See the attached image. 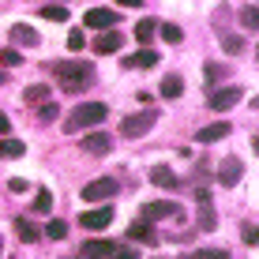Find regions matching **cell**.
Returning a JSON list of instances; mask_svg holds the SVG:
<instances>
[{
    "instance_id": "cell-11",
    "label": "cell",
    "mask_w": 259,
    "mask_h": 259,
    "mask_svg": "<svg viewBox=\"0 0 259 259\" xmlns=\"http://www.w3.org/2000/svg\"><path fill=\"white\" fill-rule=\"evenodd\" d=\"M12 41H15V46H26V49H34V46L41 41V34L34 30V26H26V23H15V26H12Z\"/></svg>"
},
{
    "instance_id": "cell-26",
    "label": "cell",
    "mask_w": 259,
    "mask_h": 259,
    "mask_svg": "<svg viewBox=\"0 0 259 259\" xmlns=\"http://www.w3.org/2000/svg\"><path fill=\"white\" fill-rule=\"evenodd\" d=\"M23 98H26V102H30V105H41V102H46V98H49V87H41V83H38V87H30V91H26Z\"/></svg>"
},
{
    "instance_id": "cell-22",
    "label": "cell",
    "mask_w": 259,
    "mask_h": 259,
    "mask_svg": "<svg viewBox=\"0 0 259 259\" xmlns=\"http://www.w3.org/2000/svg\"><path fill=\"white\" fill-rule=\"evenodd\" d=\"M154 34H158V23H154V19H139V23H136V38L143 41V46H147Z\"/></svg>"
},
{
    "instance_id": "cell-25",
    "label": "cell",
    "mask_w": 259,
    "mask_h": 259,
    "mask_svg": "<svg viewBox=\"0 0 259 259\" xmlns=\"http://www.w3.org/2000/svg\"><path fill=\"white\" fill-rule=\"evenodd\" d=\"M49 207H53V192H49V188H38V195H34V210L46 214Z\"/></svg>"
},
{
    "instance_id": "cell-6",
    "label": "cell",
    "mask_w": 259,
    "mask_h": 259,
    "mask_svg": "<svg viewBox=\"0 0 259 259\" xmlns=\"http://www.w3.org/2000/svg\"><path fill=\"white\" fill-rule=\"evenodd\" d=\"M83 26L87 30H109V26H117V12L113 8H91L83 15Z\"/></svg>"
},
{
    "instance_id": "cell-36",
    "label": "cell",
    "mask_w": 259,
    "mask_h": 259,
    "mask_svg": "<svg viewBox=\"0 0 259 259\" xmlns=\"http://www.w3.org/2000/svg\"><path fill=\"white\" fill-rule=\"evenodd\" d=\"M0 136H12V120L8 117H0Z\"/></svg>"
},
{
    "instance_id": "cell-23",
    "label": "cell",
    "mask_w": 259,
    "mask_h": 259,
    "mask_svg": "<svg viewBox=\"0 0 259 259\" xmlns=\"http://www.w3.org/2000/svg\"><path fill=\"white\" fill-rule=\"evenodd\" d=\"M41 19H49V23H64V19H68V8H64V4H46V8H41Z\"/></svg>"
},
{
    "instance_id": "cell-19",
    "label": "cell",
    "mask_w": 259,
    "mask_h": 259,
    "mask_svg": "<svg viewBox=\"0 0 259 259\" xmlns=\"http://www.w3.org/2000/svg\"><path fill=\"white\" fill-rule=\"evenodd\" d=\"M23 154H26L23 139H12V136L0 139V158H23Z\"/></svg>"
},
{
    "instance_id": "cell-5",
    "label": "cell",
    "mask_w": 259,
    "mask_h": 259,
    "mask_svg": "<svg viewBox=\"0 0 259 259\" xmlns=\"http://www.w3.org/2000/svg\"><path fill=\"white\" fill-rule=\"evenodd\" d=\"M240 102V87H214L210 98H207V105L214 113H222V109H233V105Z\"/></svg>"
},
{
    "instance_id": "cell-7",
    "label": "cell",
    "mask_w": 259,
    "mask_h": 259,
    "mask_svg": "<svg viewBox=\"0 0 259 259\" xmlns=\"http://www.w3.org/2000/svg\"><path fill=\"white\" fill-rule=\"evenodd\" d=\"M113 207H98V210H83L79 214V222H83V229H105V226H113Z\"/></svg>"
},
{
    "instance_id": "cell-9",
    "label": "cell",
    "mask_w": 259,
    "mask_h": 259,
    "mask_svg": "<svg viewBox=\"0 0 259 259\" xmlns=\"http://www.w3.org/2000/svg\"><path fill=\"white\" fill-rule=\"evenodd\" d=\"M229 132H233V124H229V120L207 124V128H199V132H195V143H203V147H207V143H218V139H226Z\"/></svg>"
},
{
    "instance_id": "cell-8",
    "label": "cell",
    "mask_w": 259,
    "mask_h": 259,
    "mask_svg": "<svg viewBox=\"0 0 259 259\" xmlns=\"http://www.w3.org/2000/svg\"><path fill=\"white\" fill-rule=\"evenodd\" d=\"M139 214H143V222H162V218H173V214H177V203H165V199H158V203H143Z\"/></svg>"
},
{
    "instance_id": "cell-16",
    "label": "cell",
    "mask_w": 259,
    "mask_h": 259,
    "mask_svg": "<svg viewBox=\"0 0 259 259\" xmlns=\"http://www.w3.org/2000/svg\"><path fill=\"white\" fill-rule=\"evenodd\" d=\"M128 240H143V244H154V229H150V222H132V229H128Z\"/></svg>"
},
{
    "instance_id": "cell-28",
    "label": "cell",
    "mask_w": 259,
    "mask_h": 259,
    "mask_svg": "<svg viewBox=\"0 0 259 259\" xmlns=\"http://www.w3.org/2000/svg\"><path fill=\"white\" fill-rule=\"evenodd\" d=\"M184 259H229V255L222 252V248H203V252H188Z\"/></svg>"
},
{
    "instance_id": "cell-34",
    "label": "cell",
    "mask_w": 259,
    "mask_h": 259,
    "mask_svg": "<svg viewBox=\"0 0 259 259\" xmlns=\"http://www.w3.org/2000/svg\"><path fill=\"white\" fill-rule=\"evenodd\" d=\"M38 113H41V120H57V105H53V102H49V105H41Z\"/></svg>"
},
{
    "instance_id": "cell-32",
    "label": "cell",
    "mask_w": 259,
    "mask_h": 259,
    "mask_svg": "<svg viewBox=\"0 0 259 259\" xmlns=\"http://www.w3.org/2000/svg\"><path fill=\"white\" fill-rule=\"evenodd\" d=\"M240 19H244V26H248V30H255V8H244V12H240Z\"/></svg>"
},
{
    "instance_id": "cell-29",
    "label": "cell",
    "mask_w": 259,
    "mask_h": 259,
    "mask_svg": "<svg viewBox=\"0 0 259 259\" xmlns=\"http://www.w3.org/2000/svg\"><path fill=\"white\" fill-rule=\"evenodd\" d=\"M0 64H4V68H19V64H23L19 49H4V53H0Z\"/></svg>"
},
{
    "instance_id": "cell-2",
    "label": "cell",
    "mask_w": 259,
    "mask_h": 259,
    "mask_svg": "<svg viewBox=\"0 0 259 259\" xmlns=\"http://www.w3.org/2000/svg\"><path fill=\"white\" fill-rule=\"evenodd\" d=\"M53 75L60 79V87H64L68 94H75L79 87H83V79H91V64H87V60H60V64L53 68Z\"/></svg>"
},
{
    "instance_id": "cell-24",
    "label": "cell",
    "mask_w": 259,
    "mask_h": 259,
    "mask_svg": "<svg viewBox=\"0 0 259 259\" xmlns=\"http://www.w3.org/2000/svg\"><path fill=\"white\" fill-rule=\"evenodd\" d=\"M41 233H46L49 240H64V237H68V226H64V222H60V218H53L49 226L41 229Z\"/></svg>"
},
{
    "instance_id": "cell-10",
    "label": "cell",
    "mask_w": 259,
    "mask_h": 259,
    "mask_svg": "<svg viewBox=\"0 0 259 259\" xmlns=\"http://www.w3.org/2000/svg\"><path fill=\"white\" fill-rule=\"evenodd\" d=\"M240 173H244V165H240V158H226L218 169V181L226 184V188H233V184H240Z\"/></svg>"
},
{
    "instance_id": "cell-14",
    "label": "cell",
    "mask_w": 259,
    "mask_h": 259,
    "mask_svg": "<svg viewBox=\"0 0 259 259\" xmlns=\"http://www.w3.org/2000/svg\"><path fill=\"white\" fill-rule=\"evenodd\" d=\"M113 139L105 136V132H94V136H83V150H91V154H109Z\"/></svg>"
},
{
    "instance_id": "cell-4",
    "label": "cell",
    "mask_w": 259,
    "mask_h": 259,
    "mask_svg": "<svg viewBox=\"0 0 259 259\" xmlns=\"http://www.w3.org/2000/svg\"><path fill=\"white\" fill-rule=\"evenodd\" d=\"M117 195V181L113 177H98V181L83 184V203H102V199H113Z\"/></svg>"
},
{
    "instance_id": "cell-30",
    "label": "cell",
    "mask_w": 259,
    "mask_h": 259,
    "mask_svg": "<svg viewBox=\"0 0 259 259\" xmlns=\"http://www.w3.org/2000/svg\"><path fill=\"white\" fill-rule=\"evenodd\" d=\"M83 46H87V34H83V30H71V34H68V49H71V53H79Z\"/></svg>"
},
{
    "instance_id": "cell-37",
    "label": "cell",
    "mask_w": 259,
    "mask_h": 259,
    "mask_svg": "<svg viewBox=\"0 0 259 259\" xmlns=\"http://www.w3.org/2000/svg\"><path fill=\"white\" fill-rule=\"evenodd\" d=\"M120 4H124V8H139L143 0H120Z\"/></svg>"
},
{
    "instance_id": "cell-3",
    "label": "cell",
    "mask_w": 259,
    "mask_h": 259,
    "mask_svg": "<svg viewBox=\"0 0 259 259\" xmlns=\"http://www.w3.org/2000/svg\"><path fill=\"white\" fill-rule=\"evenodd\" d=\"M154 113H136V117H124L120 120V136L124 139H139V136H147L150 128H154Z\"/></svg>"
},
{
    "instance_id": "cell-31",
    "label": "cell",
    "mask_w": 259,
    "mask_h": 259,
    "mask_svg": "<svg viewBox=\"0 0 259 259\" xmlns=\"http://www.w3.org/2000/svg\"><path fill=\"white\" fill-rule=\"evenodd\" d=\"M26 188H30V181H23V177H12V181H8V192H15V195L26 192Z\"/></svg>"
},
{
    "instance_id": "cell-13",
    "label": "cell",
    "mask_w": 259,
    "mask_h": 259,
    "mask_svg": "<svg viewBox=\"0 0 259 259\" xmlns=\"http://www.w3.org/2000/svg\"><path fill=\"white\" fill-rule=\"evenodd\" d=\"M113 252H117L113 240H87V244H83V255L87 259H109Z\"/></svg>"
},
{
    "instance_id": "cell-1",
    "label": "cell",
    "mask_w": 259,
    "mask_h": 259,
    "mask_svg": "<svg viewBox=\"0 0 259 259\" xmlns=\"http://www.w3.org/2000/svg\"><path fill=\"white\" fill-rule=\"evenodd\" d=\"M105 117H109V109H105L102 102H83V105H75V109L68 113V120L60 124V128H64L68 136H75V132H83V128H94V124H102Z\"/></svg>"
},
{
    "instance_id": "cell-33",
    "label": "cell",
    "mask_w": 259,
    "mask_h": 259,
    "mask_svg": "<svg viewBox=\"0 0 259 259\" xmlns=\"http://www.w3.org/2000/svg\"><path fill=\"white\" fill-rule=\"evenodd\" d=\"M222 46H226L229 53H240V46H244V41H240L237 34H233V38H229V34H226V38H222Z\"/></svg>"
},
{
    "instance_id": "cell-15",
    "label": "cell",
    "mask_w": 259,
    "mask_h": 259,
    "mask_svg": "<svg viewBox=\"0 0 259 259\" xmlns=\"http://www.w3.org/2000/svg\"><path fill=\"white\" fill-rule=\"evenodd\" d=\"M150 184H158V188H177V177L169 165H154L150 169Z\"/></svg>"
},
{
    "instance_id": "cell-17",
    "label": "cell",
    "mask_w": 259,
    "mask_h": 259,
    "mask_svg": "<svg viewBox=\"0 0 259 259\" xmlns=\"http://www.w3.org/2000/svg\"><path fill=\"white\" fill-rule=\"evenodd\" d=\"M15 233H19L23 244H34V240L41 237V229L34 226V222H26V218H15Z\"/></svg>"
},
{
    "instance_id": "cell-18",
    "label": "cell",
    "mask_w": 259,
    "mask_h": 259,
    "mask_svg": "<svg viewBox=\"0 0 259 259\" xmlns=\"http://www.w3.org/2000/svg\"><path fill=\"white\" fill-rule=\"evenodd\" d=\"M158 64V53L154 49H139V53H132L128 57V68H154Z\"/></svg>"
},
{
    "instance_id": "cell-21",
    "label": "cell",
    "mask_w": 259,
    "mask_h": 259,
    "mask_svg": "<svg viewBox=\"0 0 259 259\" xmlns=\"http://www.w3.org/2000/svg\"><path fill=\"white\" fill-rule=\"evenodd\" d=\"M184 94V79L181 75H165L162 79V98H181Z\"/></svg>"
},
{
    "instance_id": "cell-12",
    "label": "cell",
    "mask_w": 259,
    "mask_h": 259,
    "mask_svg": "<svg viewBox=\"0 0 259 259\" xmlns=\"http://www.w3.org/2000/svg\"><path fill=\"white\" fill-rule=\"evenodd\" d=\"M120 46H124V38H120V34H117V30H113V26H109V30H102V38L94 41V53H102V57H109V53H117Z\"/></svg>"
},
{
    "instance_id": "cell-27",
    "label": "cell",
    "mask_w": 259,
    "mask_h": 259,
    "mask_svg": "<svg viewBox=\"0 0 259 259\" xmlns=\"http://www.w3.org/2000/svg\"><path fill=\"white\" fill-rule=\"evenodd\" d=\"M158 30H162V38L169 41V46H181V38H184V34H181V26H173V23H165V26H158Z\"/></svg>"
},
{
    "instance_id": "cell-38",
    "label": "cell",
    "mask_w": 259,
    "mask_h": 259,
    "mask_svg": "<svg viewBox=\"0 0 259 259\" xmlns=\"http://www.w3.org/2000/svg\"><path fill=\"white\" fill-rule=\"evenodd\" d=\"M0 83H4V71H0Z\"/></svg>"
},
{
    "instance_id": "cell-35",
    "label": "cell",
    "mask_w": 259,
    "mask_h": 259,
    "mask_svg": "<svg viewBox=\"0 0 259 259\" xmlns=\"http://www.w3.org/2000/svg\"><path fill=\"white\" fill-rule=\"evenodd\" d=\"M109 259H136V252H132V248H117Z\"/></svg>"
},
{
    "instance_id": "cell-20",
    "label": "cell",
    "mask_w": 259,
    "mask_h": 259,
    "mask_svg": "<svg viewBox=\"0 0 259 259\" xmlns=\"http://www.w3.org/2000/svg\"><path fill=\"white\" fill-rule=\"evenodd\" d=\"M199 207H203V210H199V226H203V229H214V210H210V192H203V188H199Z\"/></svg>"
}]
</instances>
